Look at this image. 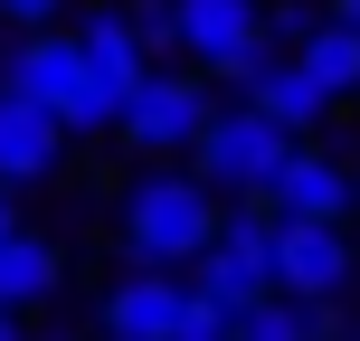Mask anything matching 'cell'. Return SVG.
Masks as SVG:
<instances>
[{
	"label": "cell",
	"mask_w": 360,
	"mask_h": 341,
	"mask_svg": "<svg viewBox=\"0 0 360 341\" xmlns=\"http://www.w3.org/2000/svg\"><path fill=\"white\" fill-rule=\"evenodd\" d=\"M294 57H304V76L332 95V105H342V95H360V29H351V19H323Z\"/></svg>",
	"instance_id": "14"
},
{
	"label": "cell",
	"mask_w": 360,
	"mask_h": 341,
	"mask_svg": "<svg viewBox=\"0 0 360 341\" xmlns=\"http://www.w3.org/2000/svg\"><path fill=\"white\" fill-rule=\"evenodd\" d=\"M209 76H190V67H152L143 86L124 95V114H114V143L133 152V162H171V152H199V133H209Z\"/></svg>",
	"instance_id": "4"
},
{
	"label": "cell",
	"mask_w": 360,
	"mask_h": 341,
	"mask_svg": "<svg viewBox=\"0 0 360 341\" xmlns=\"http://www.w3.org/2000/svg\"><path fill=\"white\" fill-rule=\"evenodd\" d=\"M57 341H76V332H57Z\"/></svg>",
	"instance_id": "22"
},
{
	"label": "cell",
	"mask_w": 360,
	"mask_h": 341,
	"mask_svg": "<svg viewBox=\"0 0 360 341\" xmlns=\"http://www.w3.org/2000/svg\"><path fill=\"white\" fill-rule=\"evenodd\" d=\"M0 19H10V29H57L67 0H0Z\"/></svg>",
	"instance_id": "17"
},
{
	"label": "cell",
	"mask_w": 360,
	"mask_h": 341,
	"mask_svg": "<svg viewBox=\"0 0 360 341\" xmlns=\"http://www.w3.org/2000/svg\"><path fill=\"white\" fill-rule=\"evenodd\" d=\"M67 143H76V133L57 124L48 105H29V95L0 86V190H19V180H48L57 162H67Z\"/></svg>",
	"instance_id": "10"
},
{
	"label": "cell",
	"mask_w": 360,
	"mask_h": 341,
	"mask_svg": "<svg viewBox=\"0 0 360 341\" xmlns=\"http://www.w3.org/2000/svg\"><path fill=\"white\" fill-rule=\"evenodd\" d=\"M313 341H351V323H342V304H323V313H313Z\"/></svg>",
	"instance_id": "18"
},
{
	"label": "cell",
	"mask_w": 360,
	"mask_h": 341,
	"mask_svg": "<svg viewBox=\"0 0 360 341\" xmlns=\"http://www.w3.org/2000/svg\"><path fill=\"white\" fill-rule=\"evenodd\" d=\"M10 228H19V209H10V190H0V237H10Z\"/></svg>",
	"instance_id": "19"
},
{
	"label": "cell",
	"mask_w": 360,
	"mask_h": 341,
	"mask_svg": "<svg viewBox=\"0 0 360 341\" xmlns=\"http://www.w3.org/2000/svg\"><path fill=\"white\" fill-rule=\"evenodd\" d=\"M180 323H190V285L180 275L133 266L124 285H105V341H180Z\"/></svg>",
	"instance_id": "9"
},
{
	"label": "cell",
	"mask_w": 360,
	"mask_h": 341,
	"mask_svg": "<svg viewBox=\"0 0 360 341\" xmlns=\"http://www.w3.org/2000/svg\"><path fill=\"white\" fill-rule=\"evenodd\" d=\"M218 228H228V209H218V190H209L199 171H133L124 218H114V237H124V256H133L143 275L199 266V256L218 247Z\"/></svg>",
	"instance_id": "1"
},
{
	"label": "cell",
	"mask_w": 360,
	"mask_h": 341,
	"mask_svg": "<svg viewBox=\"0 0 360 341\" xmlns=\"http://www.w3.org/2000/svg\"><path fill=\"white\" fill-rule=\"evenodd\" d=\"M48 294H57V247L38 228H10L0 237V313H29Z\"/></svg>",
	"instance_id": "13"
},
{
	"label": "cell",
	"mask_w": 360,
	"mask_h": 341,
	"mask_svg": "<svg viewBox=\"0 0 360 341\" xmlns=\"http://www.w3.org/2000/svg\"><path fill=\"white\" fill-rule=\"evenodd\" d=\"M171 57H190V76L247 86V76L275 57L266 0H171Z\"/></svg>",
	"instance_id": "3"
},
{
	"label": "cell",
	"mask_w": 360,
	"mask_h": 341,
	"mask_svg": "<svg viewBox=\"0 0 360 341\" xmlns=\"http://www.w3.org/2000/svg\"><path fill=\"white\" fill-rule=\"evenodd\" d=\"M76 48H86V67H95V86L124 105L133 86L152 76V48H143V29H133V10H95L86 29H76Z\"/></svg>",
	"instance_id": "11"
},
{
	"label": "cell",
	"mask_w": 360,
	"mask_h": 341,
	"mask_svg": "<svg viewBox=\"0 0 360 341\" xmlns=\"http://www.w3.org/2000/svg\"><path fill=\"white\" fill-rule=\"evenodd\" d=\"M247 105L266 114V124H285V133H313V124L332 114V95H323V86L304 76V57H285V48H275L266 67L247 76Z\"/></svg>",
	"instance_id": "12"
},
{
	"label": "cell",
	"mask_w": 360,
	"mask_h": 341,
	"mask_svg": "<svg viewBox=\"0 0 360 341\" xmlns=\"http://www.w3.org/2000/svg\"><path fill=\"white\" fill-rule=\"evenodd\" d=\"M180 341H237V313H218L209 294H190V323H180Z\"/></svg>",
	"instance_id": "16"
},
{
	"label": "cell",
	"mask_w": 360,
	"mask_h": 341,
	"mask_svg": "<svg viewBox=\"0 0 360 341\" xmlns=\"http://www.w3.org/2000/svg\"><path fill=\"white\" fill-rule=\"evenodd\" d=\"M285 162H294V133L266 124L256 105H218L209 133H199V152H190V171L209 180V190H228V199H266Z\"/></svg>",
	"instance_id": "5"
},
{
	"label": "cell",
	"mask_w": 360,
	"mask_h": 341,
	"mask_svg": "<svg viewBox=\"0 0 360 341\" xmlns=\"http://www.w3.org/2000/svg\"><path fill=\"white\" fill-rule=\"evenodd\" d=\"M237 341H313V304H294V294H275V304L237 313Z\"/></svg>",
	"instance_id": "15"
},
{
	"label": "cell",
	"mask_w": 360,
	"mask_h": 341,
	"mask_svg": "<svg viewBox=\"0 0 360 341\" xmlns=\"http://www.w3.org/2000/svg\"><path fill=\"white\" fill-rule=\"evenodd\" d=\"M332 19H351V29H360V0H332Z\"/></svg>",
	"instance_id": "20"
},
{
	"label": "cell",
	"mask_w": 360,
	"mask_h": 341,
	"mask_svg": "<svg viewBox=\"0 0 360 341\" xmlns=\"http://www.w3.org/2000/svg\"><path fill=\"white\" fill-rule=\"evenodd\" d=\"M360 275V247L351 228H304V218H275V294H294V304H342Z\"/></svg>",
	"instance_id": "7"
},
{
	"label": "cell",
	"mask_w": 360,
	"mask_h": 341,
	"mask_svg": "<svg viewBox=\"0 0 360 341\" xmlns=\"http://www.w3.org/2000/svg\"><path fill=\"white\" fill-rule=\"evenodd\" d=\"M0 341H19V313H0Z\"/></svg>",
	"instance_id": "21"
},
{
	"label": "cell",
	"mask_w": 360,
	"mask_h": 341,
	"mask_svg": "<svg viewBox=\"0 0 360 341\" xmlns=\"http://www.w3.org/2000/svg\"><path fill=\"white\" fill-rule=\"evenodd\" d=\"M351 247H360V237H351Z\"/></svg>",
	"instance_id": "23"
},
{
	"label": "cell",
	"mask_w": 360,
	"mask_h": 341,
	"mask_svg": "<svg viewBox=\"0 0 360 341\" xmlns=\"http://www.w3.org/2000/svg\"><path fill=\"white\" fill-rule=\"evenodd\" d=\"M10 95H29V105H48L67 133H114V95L95 86V67H86V48H76V29H29L10 48V76H0Z\"/></svg>",
	"instance_id": "2"
},
{
	"label": "cell",
	"mask_w": 360,
	"mask_h": 341,
	"mask_svg": "<svg viewBox=\"0 0 360 341\" xmlns=\"http://www.w3.org/2000/svg\"><path fill=\"white\" fill-rule=\"evenodd\" d=\"M190 294H209L218 313H256L275 304V218L256 209H228V228H218V247L190 266Z\"/></svg>",
	"instance_id": "6"
},
{
	"label": "cell",
	"mask_w": 360,
	"mask_h": 341,
	"mask_svg": "<svg viewBox=\"0 0 360 341\" xmlns=\"http://www.w3.org/2000/svg\"><path fill=\"white\" fill-rule=\"evenodd\" d=\"M351 199H360V171H351V162H332V152L294 143V162L275 171V190L256 199V209H266V218H304V228H342Z\"/></svg>",
	"instance_id": "8"
}]
</instances>
